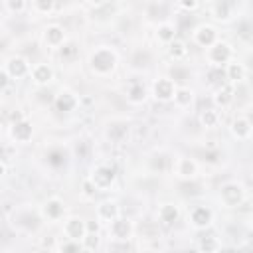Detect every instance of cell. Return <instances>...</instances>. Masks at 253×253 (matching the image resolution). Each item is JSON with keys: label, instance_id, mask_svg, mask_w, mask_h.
<instances>
[{"label": "cell", "instance_id": "obj_1", "mask_svg": "<svg viewBox=\"0 0 253 253\" xmlns=\"http://www.w3.org/2000/svg\"><path fill=\"white\" fill-rule=\"evenodd\" d=\"M89 63H91L93 71L105 75V73H109V71L115 67V63H117V55H115V51L109 49V47H99V49H95V51L91 53Z\"/></svg>", "mask_w": 253, "mask_h": 253}, {"label": "cell", "instance_id": "obj_2", "mask_svg": "<svg viewBox=\"0 0 253 253\" xmlns=\"http://www.w3.org/2000/svg\"><path fill=\"white\" fill-rule=\"evenodd\" d=\"M231 57H233V49L225 42H213L208 47V59L213 65H225L227 61H231Z\"/></svg>", "mask_w": 253, "mask_h": 253}, {"label": "cell", "instance_id": "obj_3", "mask_svg": "<svg viewBox=\"0 0 253 253\" xmlns=\"http://www.w3.org/2000/svg\"><path fill=\"white\" fill-rule=\"evenodd\" d=\"M221 200L227 206H239L243 202V188L239 184H225L221 188Z\"/></svg>", "mask_w": 253, "mask_h": 253}, {"label": "cell", "instance_id": "obj_4", "mask_svg": "<svg viewBox=\"0 0 253 253\" xmlns=\"http://www.w3.org/2000/svg\"><path fill=\"white\" fill-rule=\"evenodd\" d=\"M174 81L168 79V77H160L156 83H154V97L158 101H170L174 97Z\"/></svg>", "mask_w": 253, "mask_h": 253}, {"label": "cell", "instance_id": "obj_5", "mask_svg": "<svg viewBox=\"0 0 253 253\" xmlns=\"http://www.w3.org/2000/svg\"><path fill=\"white\" fill-rule=\"evenodd\" d=\"M194 40H196V43H200L202 47H210L213 42H217V32H215V28H211V26H202V28H198V30L194 32Z\"/></svg>", "mask_w": 253, "mask_h": 253}, {"label": "cell", "instance_id": "obj_6", "mask_svg": "<svg viewBox=\"0 0 253 253\" xmlns=\"http://www.w3.org/2000/svg\"><path fill=\"white\" fill-rule=\"evenodd\" d=\"M63 229H65V235H67L69 239H73V241L83 239V237H85V233H87V227H85V225H83V221H81V219H77V217L67 219Z\"/></svg>", "mask_w": 253, "mask_h": 253}, {"label": "cell", "instance_id": "obj_7", "mask_svg": "<svg viewBox=\"0 0 253 253\" xmlns=\"http://www.w3.org/2000/svg\"><path fill=\"white\" fill-rule=\"evenodd\" d=\"M211 217H213V213H211V210L206 208V206L194 208V210H192V215H190V219H192V223H194L196 227H206V225H210V223H211Z\"/></svg>", "mask_w": 253, "mask_h": 253}, {"label": "cell", "instance_id": "obj_8", "mask_svg": "<svg viewBox=\"0 0 253 253\" xmlns=\"http://www.w3.org/2000/svg\"><path fill=\"white\" fill-rule=\"evenodd\" d=\"M32 79L38 83V85H45L53 79V69L47 65V63H38L32 67Z\"/></svg>", "mask_w": 253, "mask_h": 253}, {"label": "cell", "instance_id": "obj_9", "mask_svg": "<svg viewBox=\"0 0 253 253\" xmlns=\"http://www.w3.org/2000/svg\"><path fill=\"white\" fill-rule=\"evenodd\" d=\"M231 132L235 138L239 140H245L251 136V121L245 119V117H237L233 123H231Z\"/></svg>", "mask_w": 253, "mask_h": 253}, {"label": "cell", "instance_id": "obj_10", "mask_svg": "<svg viewBox=\"0 0 253 253\" xmlns=\"http://www.w3.org/2000/svg\"><path fill=\"white\" fill-rule=\"evenodd\" d=\"M115 178V172L109 168V166H99L95 172H93V178L91 182L97 186V188H107Z\"/></svg>", "mask_w": 253, "mask_h": 253}, {"label": "cell", "instance_id": "obj_11", "mask_svg": "<svg viewBox=\"0 0 253 253\" xmlns=\"http://www.w3.org/2000/svg\"><path fill=\"white\" fill-rule=\"evenodd\" d=\"M32 125L28 121H20V123H14L12 125V138L18 140V142H28L32 138Z\"/></svg>", "mask_w": 253, "mask_h": 253}, {"label": "cell", "instance_id": "obj_12", "mask_svg": "<svg viewBox=\"0 0 253 253\" xmlns=\"http://www.w3.org/2000/svg\"><path fill=\"white\" fill-rule=\"evenodd\" d=\"M225 77L231 83H241L245 79V67L239 61H227L225 63Z\"/></svg>", "mask_w": 253, "mask_h": 253}, {"label": "cell", "instance_id": "obj_13", "mask_svg": "<svg viewBox=\"0 0 253 253\" xmlns=\"http://www.w3.org/2000/svg\"><path fill=\"white\" fill-rule=\"evenodd\" d=\"M130 231H132V227H130V223L126 219L115 217L111 221V233H113L115 239H128L130 237Z\"/></svg>", "mask_w": 253, "mask_h": 253}, {"label": "cell", "instance_id": "obj_14", "mask_svg": "<svg viewBox=\"0 0 253 253\" xmlns=\"http://www.w3.org/2000/svg\"><path fill=\"white\" fill-rule=\"evenodd\" d=\"M28 69H30L28 61L22 57H12L8 61V75H12V77H24L28 73Z\"/></svg>", "mask_w": 253, "mask_h": 253}, {"label": "cell", "instance_id": "obj_15", "mask_svg": "<svg viewBox=\"0 0 253 253\" xmlns=\"http://www.w3.org/2000/svg\"><path fill=\"white\" fill-rule=\"evenodd\" d=\"M176 172H178L182 178H194V176L198 174V164H196L192 158H180Z\"/></svg>", "mask_w": 253, "mask_h": 253}, {"label": "cell", "instance_id": "obj_16", "mask_svg": "<svg viewBox=\"0 0 253 253\" xmlns=\"http://www.w3.org/2000/svg\"><path fill=\"white\" fill-rule=\"evenodd\" d=\"M172 99H174V103H176L178 107H188V105L194 101V91L188 89V87H176Z\"/></svg>", "mask_w": 253, "mask_h": 253}, {"label": "cell", "instance_id": "obj_17", "mask_svg": "<svg viewBox=\"0 0 253 253\" xmlns=\"http://www.w3.org/2000/svg\"><path fill=\"white\" fill-rule=\"evenodd\" d=\"M63 40H65V36H63V30H61L59 26H49V28L45 30V42H47L51 47H59V45L63 43Z\"/></svg>", "mask_w": 253, "mask_h": 253}, {"label": "cell", "instance_id": "obj_18", "mask_svg": "<svg viewBox=\"0 0 253 253\" xmlns=\"http://www.w3.org/2000/svg\"><path fill=\"white\" fill-rule=\"evenodd\" d=\"M99 219H107V221H113L117 215H119V208L115 202H105L99 206Z\"/></svg>", "mask_w": 253, "mask_h": 253}, {"label": "cell", "instance_id": "obj_19", "mask_svg": "<svg viewBox=\"0 0 253 253\" xmlns=\"http://www.w3.org/2000/svg\"><path fill=\"white\" fill-rule=\"evenodd\" d=\"M231 101H233V89H231V85L219 87V89H217V95H215V103L221 105V107H225V105H229Z\"/></svg>", "mask_w": 253, "mask_h": 253}, {"label": "cell", "instance_id": "obj_20", "mask_svg": "<svg viewBox=\"0 0 253 253\" xmlns=\"http://www.w3.org/2000/svg\"><path fill=\"white\" fill-rule=\"evenodd\" d=\"M160 219H162L164 223L176 221V219H178V208L172 206V204H164V206L160 208Z\"/></svg>", "mask_w": 253, "mask_h": 253}, {"label": "cell", "instance_id": "obj_21", "mask_svg": "<svg viewBox=\"0 0 253 253\" xmlns=\"http://www.w3.org/2000/svg\"><path fill=\"white\" fill-rule=\"evenodd\" d=\"M168 51H170V55H172L174 59H184V57L188 55V47H186V43H182V42H178V40H172V42H170Z\"/></svg>", "mask_w": 253, "mask_h": 253}, {"label": "cell", "instance_id": "obj_22", "mask_svg": "<svg viewBox=\"0 0 253 253\" xmlns=\"http://www.w3.org/2000/svg\"><path fill=\"white\" fill-rule=\"evenodd\" d=\"M45 215L47 217H51V219H57L61 213H63V204L59 202V200H49L47 204H45Z\"/></svg>", "mask_w": 253, "mask_h": 253}, {"label": "cell", "instance_id": "obj_23", "mask_svg": "<svg viewBox=\"0 0 253 253\" xmlns=\"http://www.w3.org/2000/svg\"><path fill=\"white\" fill-rule=\"evenodd\" d=\"M55 105H57L59 111H71V109L75 107V99H73L71 93H61V95L57 97Z\"/></svg>", "mask_w": 253, "mask_h": 253}, {"label": "cell", "instance_id": "obj_24", "mask_svg": "<svg viewBox=\"0 0 253 253\" xmlns=\"http://www.w3.org/2000/svg\"><path fill=\"white\" fill-rule=\"evenodd\" d=\"M158 40L160 42H166V43H170L172 40H174V36H176V32H174V28L170 26V24H162V26H158Z\"/></svg>", "mask_w": 253, "mask_h": 253}, {"label": "cell", "instance_id": "obj_25", "mask_svg": "<svg viewBox=\"0 0 253 253\" xmlns=\"http://www.w3.org/2000/svg\"><path fill=\"white\" fill-rule=\"evenodd\" d=\"M144 97H146L144 87L138 85V83H134V85L130 87V91H128V101H130V103H142Z\"/></svg>", "mask_w": 253, "mask_h": 253}, {"label": "cell", "instance_id": "obj_26", "mask_svg": "<svg viewBox=\"0 0 253 253\" xmlns=\"http://www.w3.org/2000/svg\"><path fill=\"white\" fill-rule=\"evenodd\" d=\"M213 16H215L217 20H229L231 10H229V6H227L225 0H221V2L215 4V8H213Z\"/></svg>", "mask_w": 253, "mask_h": 253}, {"label": "cell", "instance_id": "obj_27", "mask_svg": "<svg viewBox=\"0 0 253 253\" xmlns=\"http://www.w3.org/2000/svg\"><path fill=\"white\" fill-rule=\"evenodd\" d=\"M200 121H202V125H204V126L211 128V126H215V125H217V113H215L213 109H208V111H204V113H202Z\"/></svg>", "mask_w": 253, "mask_h": 253}, {"label": "cell", "instance_id": "obj_28", "mask_svg": "<svg viewBox=\"0 0 253 253\" xmlns=\"http://www.w3.org/2000/svg\"><path fill=\"white\" fill-rule=\"evenodd\" d=\"M34 6H36L38 12L47 14V12H51V8H53V0H34Z\"/></svg>", "mask_w": 253, "mask_h": 253}, {"label": "cell", "instance_id": "obj_29", "mask_svg": "<svg viewBox=\"0 0 253 253\" xmlns=\"http://www.w3.org/2000/svg\"><path fill=\"white\" fill-rule=\"evenodd\" d=\"M6 4L12 12H22L24 6H26V0H6Z\"/></svg>", "mask_w": 253, "mask_h": 253}, {"label": "cell", "instance_id": "obj_30", "mask_svg": "<svg viewBox=\"0 0 253 253\" xmlns=\"http://www.w3.org/2000/svg\"><path fill=\"white\" fill-rule=\"evenodd\" d=\"M83 192H85V196H89V198H91V196H95V192H97V186H95L91 180H87V182L83 184Z\"/></svg>", "mask_w": 253, "mask_h": 253}, {"label": "cell", "instance_id": "obj_31", "mask_svg": "<svg viewBox=\"0 0 253 253\" xmlns=\"http://www.w3.org/2000/svg\"><path fill=\"white\" fill-rule=\"evenodd\" d=\"M202 249H217V241H215V237H208V241L204 239L202 241Z\"/></svg>", "mask_w": 253, "mask_h": 253}, {"label": "cell", "instance_id": "obj_32", "mask_svg": "<svg viewBox=\"0 0 253 253\" xmlns=\"http://www.w3.org/2000/svg\"><path fill=\"white\" fill-rule=\"evenodd\" d=\"M180 4H182V8H186V10H194V8L198 6V0H180Z\"/></svg>", "mask_w": 253, "mask_h": 253}, {"label": "cell", "instance_id": "obj_33", "mask_svg": "<svg viewBox=\"0 0 253 253\" xmlns=\"http://www.w3.org/2000/svg\"><path fill=\"white\" fill-rule=\"evenodd\" d=\"M8 71H0V89H4L6 85H8Z\"/></svg>", "mask_w": 253, "mask_h": 253}, {"label": "cell", "instance_id": "obj_34", "mask_svg": "<svg viewBox=\"0 0 253 253\" xmlns=\"http://www.w3.org/2000/svg\"><path fill=\"white\" fill-rule=\"evenodd\" d=\"M89 2H91V4H95V6H101V4H105L107 0H89Z\"/></svg>", "mask_w": 253, "mask_h": 253}, {"label": "cell", "instance_id": "obj_35", "mask_svg": "<svg viewBox=\"0 0 253 253\" xmlns=\"http://www.w3.org/2000/svg\"><path fill=\"white\" fill-rule=\"evenodd\" d=\"M4 174H6V166H4V164H2V162H0V178H2V176H4Z\"/></svg>", "mask_w": 253, "mask_h": 253}]
</instances>
